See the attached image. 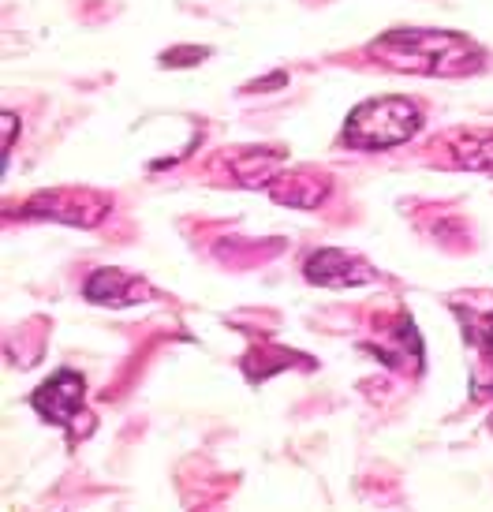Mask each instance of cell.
I'll list each match as a JSON object with an SVG mask.
<instances>
[{"instance_id": "8992f818", "label": "cell", "mask_w": 493, "mask_h": 512, "mask_svg": "<svg viewBox=\"0 0 493 512\" xmlns=\"http://www.w3.org/2000/svg\"><path fill=\"white\" fill-rule=\"evenodd\" d=\"M460 169H486L493 172V131H482V135H467L460 139V150L452 157Z\"/></svg>"}, {"instance_id": "277c9868", "label": "cell", "mask_w": 493, "mask_h": 512, "mask_svg": "<svg viewBox=\"0 0 493 512\" xmlns=\"http://www.w3.org/2000/svg\"><path fill=\"white\" fill-rule=\"evenodd\" d=\"M307 277L314 285H325V288H355L374 281V270H370L363 258L348 255L340 247H325V251H314L307 258Z\"/></svg>"}, {"instance_id": "7a4b0ae2", "label": "cell", "mask_w": 493, "mask_h": 512, "mask_svg": "<svg viewBox=\"0 0 493 512\" xmlns=\"http://www.w3.org/2000/svg\"><path fill=\"white\" fill-rule=\"evenodd\" d=\"M423 128L419 105L408 98H370L352 109L344 124V146L352 150H393Z\"/></svg>"}, {"instance_id": "5b68a950", "label": "cell", "mask_w": 493, "mask_h": 512, "mask_svg": "<svg viewBox=\"0 0 493 512\" xmlns=\"http://www.w3.org/2000/svg\"><path fill=\"white\" fill-rule=\"evenodd\" d=\"M131 288H142V285L124 277L120 270H101L86 281V296L94 299V303H105V307H120V303H135Z\"/></svg>"}, {"instance_id": "3957f363", "label": "cell", "mask_w": 493, "mask_h": 512, "mask_svg": "<svg viewBox=\"0 0 493 512\" xmlns=\"http://www.w3.org/2000/svg\"><path fill=\"white\" fill-rule=\"evenodd\" d=\"M83 400H86L83 374H75V370H57V374L30 397V404H34L49 423L68 427L71 419L79 415V408H83Z\"/></svg>"}, {"instance_id": "6da1fadb", "label": "cell", "mask_w": 493, "mask_h": 512, "mask_svg": "<svg viewBox=\"0 0 493 512\" xmlns=\"http://www.w3.org/2000/svg\"><path fill=\"white\" fill-rule=\"evenodd\" d=\"M370 53L415 75H471L486 64L482 45L452 30H393L370 45Z\"/></svg>"}]
</instances>
